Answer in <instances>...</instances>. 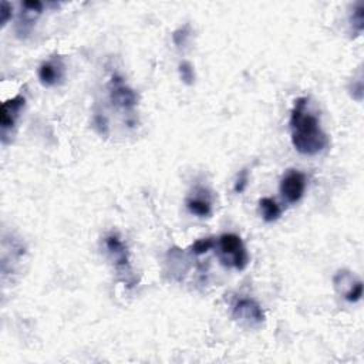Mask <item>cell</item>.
<instances>
[{"label": "cell", "mask_w": 364, "mask_h": 364, "mask_svg": "<svg viewBox=\"0 0 364 364\" xmlns=\"http://www.w3.org/2000/svg\"><path fill=\"white\" fill-rule=\"evenodd\" d=\"M289 125L291 145L299 154L314 156L327 149L328 135L321 128L318 117L310 111L307 97L294 100Z\"/></svg>", "instance_id": "cell-1"}, {"label": "cell", "mask_w": 364, "mask_h": 364, "mask_svg": "<svg viewBox=\"0 0 364 364\" xmlns=\"http://www.w3.org/2000/svg\"><path fill=\"white\" fill-rule=\"evenodd\" d=\"M104 245L107 253L109 255V259L112 260V266L117 272L118 279H121L127 287L135 286L136 279L129 263V253L121 237L117 233H109L104 237Z\"/></svg>", "instance_id": "cell-2"}, {"label": "cell", "mask_w": 364, "mask_h": 364, "mask_svg": "<svg viewBox=\"0 0 364 364\" xmlns=\"http://www.w3.org/2000/svg\"><path fill=\"white\" fill-rule=\"evenodd\" d=\"M218 257L226 267L245 270L249 264V253L240 236L235 233H223L218 239Z\"/></svg>", "instance_id": "cell-3"}, {"label": "cell", "mask_w": 364, "mask_h": 364, "mask_svg": "<svg viewBox=\"0 0 364 364\" xmlns=\"http://www.w3.org/2000/svg\"><path fill=\"white\" fill-rule=\"evenodd\" d=\"M232 317L245 328H257L264 321V311L255 299L239 297L232 306Z\"/></svg>", "instance_id": "cell-4"}, {"label": "cell", "mask_w": 364, "mask_h": 364, "mask_svg": "<svg viewBox=\"0 0 364 364\" xmlns=\"http://www.w3.org/2000/svg\"><path fill=\"white\" fill-rule=\"evenodd\" d=\"M108 95L111 104L122 111H132L138 104L136 92L124 81L119 74H112L108 81Z\"/></svg>", "instance_id": "cell-5"}, {"label": "cell", "mask_w": 364, "mask_h": 364, "mask_svg": "<svg viewBox=\"0 0 364 364\" xmlns=\"http://www.w3.org/2000/svg\"><path fill=\"white\" fill-rule=\"evenodd\" d=\"M334 289L348 303H357L363 296V282L357 279L350 270H337L333 277Z\"/></svg>", "instance_id": "cell-6"}, {"label": "cell", "mask_w": 364, "mask_h": 364, "mask_svg": "<svg viewBox=\"0 0 364 364\" xmlns=\"http://www.w3.org/2000/svg\"><path fill=\"white\" fill-rule=\"evenodd\" d=\"M280 193L287 203H297L306 191V176L297 169H289L279 185Z\"/></svg>", "instance_id": "cell-7"}, {"label": "cell", "mask_w": 364, "mask_h": 364, "mask_svg": "<svg viewBox=\"0 0 364 364\" xmlns=\"http://www.w3.org/2000/svg\"><path fill=\"white\" fill-rule=\"evenodd\" d=\"M26 104V98L18 94L1 104L0 111V128H1V142L7 144V136L16 125V121Z\"/></svg>", "instance_id": "cell-8"}, {"label": "cell", "mask_w": 364, "mask_h": 364, "mask_svg": "<svg viewBox=\"0 0 364 364\" xmlns=\"http://www.w3.org/2000/svg\"><path fill=\"white\" fill-rule=\"evenodd\" d=\"M43 7L44 4L37 0L21 3V13L16 24V33L20 38H24L30 34L33 26L36 24L37 17L43 13Z\"/></svg>", "instance_id": "cell-9"}, {"label": "cell", "mask_w": 364, "mask_h": 364, "mask_svg": "<svg viewBox=\"0 0 364 364\" xmlns=\"http://www.w3.org/2000/svg\"><path fill=\"white\" fill-rule=\"evenodd\" d=\"M38 80L44 87H54L64 80L65 65L60 57L50 58L40 64L37 71Z\"/></svg>", "instance_id": "cell-10"}, {"label": "cell", "mask_w": 364, "mask_h": 364, "mask_svg": "<svg viewBox=\"0 0 364 364\" xmlns=\"http://www.w3.org/2000/svg\"><path fill=\"white\" fill-rule=\"evenodd\" d=\"M185 205L189 213L198 218H209L212 215V199L209 191L202 186L195 188V191L186 198Z\"/></svg>", "instance_id": "cell-11"}, {"label": "cell", "mask_w": 364, "mask_h": 364, "mask_svg": "<svg viewBox=\"0 0 364 364\" xmlns=\"http://www.w3.org/2000/svg\"><path fill=\"white\" fill-rule=\"evenodd\" d=\"M259 209L263 220L267 223L276 222L282 215V208L273 198H267V196L262 198L259 200Z\"/></svg>", "instance_id": "cell-12"}, {"label": "cell", "mask_w": 364, "mask_h": 364, "mask_svg": "<svg viewBox=\"0 0 364 364\" xmlns=\"http://www.w3.org/2000/svg\"><path fill=\"white\" fill-rule=\"evenodd\" d=\"M348 23L354 34H360L364 30V3L357 1L348 16Z\"/></svg>", "instance_id": "cell-13"}, {"label": "cell", "mask_w": 364, "mask_h": 364, "mask_svg": "<svg viewBox=\"0 0 364 364\" xmlns=\"http://www.w3.org/2000/svg\"><path fill=\"white\" fill-rule=\"evenodd\" d=\"M215 240L212 237H202V239H198L195 240L191 247H189V252L195 256H200V255H205L208 253L210 249L215 247Z\"/></svg>", "instance_id": "cell-14"}, {"label": "cell", "mask_w": 364, "mask_h": 364, "mask_svg": "<svg viewBox=\"0 0 364 364\" xmlns=\"http://www.w3.org/2000/svg\"><path fill=\"white\" fill-rule=\"evenodd\" d=\"M178 73H179V78L183 84L186 85H193L195 82V70H193V65L183 60L178 64Z\"/></svg>", "instance_id": "cell-15"}, {"label": "cell", "mask_w": 364, "mask_h": 364, "mask_svg": "<svg viewBox=\"0 0 364 364\" xmlns=\"http://www.w3.org/2000/svg\"><path fill=\"white\" fill-rule=\"evenodd\" d=\"M192 34V30H191V26L189 24H185V26H181L179 28H176L172 34V41L173 44L181 48V47H185L188 44V40Z\"/></svg>", "instance_id": "cell-16"}, {"label": "cell", "mask_w": 364, "mask_h": 364, "mask_svg": "<svg viewBox=\"0 0 364 364\" xmlns=\"http://www.w3.org/2000/svg\"><path fill=\"white\" fill-rule=\"evenodd\" d=\"M247 182H249V172L247 169H242L236 178V182H235V192L236 193H242L246 186H247Z\"/></svg>", "instance_id": "cell-17"}, {"label": "cell", "mask_w": 364, "mask_h": 364, "mask_svg": "<svg viewBox=\"0 0 364 364\" xmlns=\"http://www.w3.org/2000/svg\"><path fill=\"white\" fill-rule=\"evenodd\" d=\"M0 16H1V27H4L7 23H9V20L11 18V16H13V7H11V4L10 3H7V1H1V6H0Z\"/></svg>", "instance_id": "cell-18"}]
</instances>
